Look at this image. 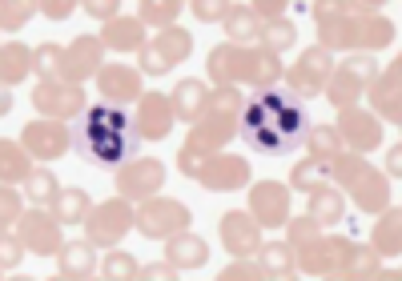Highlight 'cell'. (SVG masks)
<instances>
[{
    "label": "cell",
    "mask_w": 402,
    "mask_h": 281,
    "mask_svg": "<svg viewBox=\"0 0 402 281\" xmlns=\"http://www.w3.org/2000/svg\"><path fill=\"white\" fill-rule=\"evenodd\" d=\"M241 137L253 153L262 157H289L306 145L310 137V117L294 93L282 88H262L241 113Z\"/></svg>",
    "instance_id": "6da1fadb"
},
{
    "label": "cell",
    "mask_w": 402,
    "mask_h": 281,
    "mask_svg": "<svg viewBox=\"0 0 402 281\" xmlns=\"http://www.w3.org/2000/svg\"><path fill=\"white\" fill-rule=\"evenodd\" d=\"M73 149L93 169H117L129 157H137V125L113 101L97 105V109H85L81 121H76Z\"/></svg>",
    "instance_id": "7a4b0ae2"
},
{
    "label": "cell",
    "mask_w": 402,
    "mask_h": 281,
    "mask_svg": "<svg viewBox=\"0 0 402 281\" xmlns=\"http://www.w3.org/2000/svg\"><path fill=\"white\" fill-rule=\"evenodd\" d=\"M169 261L173 265H201L205 261V241L201 237H181L169 245Z\"/></svg>",
    "instance_id": "3957f363"
},
{
    "label": "cell",
    "mask_w": 402,
    "mask_h": 281,
    "mask_svg": "<svg viewBox=\"0 0 402 281\" xmlns=\"http://www.w3.org/2000/svg\"><path fill=\"white\" fill-rule=\"evenodd\" d=\"M61 273H64V277H85V273H88V249H64Z\"/></svg>",
    "instance_id": "277c9868"
},
{
    "label": "cell",
    "mask_w": 402,
    "mask_h": 281,
    "mask_svg": "<svg viewBox=\"0 0 402 281\" xmlns=\"http://www.w3.org/2000/svg\"><path fill=\"white\" fill-rule=\"evenodd\" d=\"M85 205H88V197L81 193V189H73V193H61V217H64V221H81V217H85Z\"/></svg>",
    "instance_id": "5b68a950"
},
{
    "label": "cell",
    "mask_w": 402,
    "mask_h": 281,
    "mask_svg": "<svg viewBox=\"0 0 402 281\" xmlns=\"http://www.w3.org/2000/svg\"><path fill=\"white\" fill-rule=\"evenodd\" d=\"M137 273V261L125 253H113V257H105V277H133Z\"/></svg>",
    "instance_id": "8992f818"
},
{
    "label": "cell",
    "mask_w": 402,
    "mask_h": 281,
    "mask_svg": "<svg viewBox=\"0 0 402 281\" xmlns=\"http://www.w3.org/2000/svg\"><path fill=\"white\" fill-rule=\"evenodd\" d=\"M161 49L169 52V61H181V57H189V37H185V33H173V37L165 33V37H161Z\"/></svg>",
    "instance_id": "52a82bcc"
},
{
    "label": "cell",
    "mask_w": 402,
    "mask_h": 281,
    "mask_svg": "<svg viewBox=\"0 0 402 281\" xmlns=\"http://www.w3.org/2000/svg\"><path fill=\"white\" fill-rule=\"evenodd\" d=\"M193 16H197V21H217L222 8H217V4H193Z\"/></svg>",
    "instance_id": "ba28073f"
},
{
    "label": "cell",
    "mask_w": 402,
    "mask_h": 281,
    "mask_svg": "<svg viewBox=\"0 0 402 281\" xmlns=\"http://www.w3.org/2000/svg\"><path fill=\"white\" fill-rule=\"evenodd\" d=\"M177 13H181V8H177V4H169V8H149L145 16H149V21H173Z\"/></svg>",
    "instance_id": "9c48e42d"
},
{
    "label": "cell",
    "mask_w": 402,
    "mask_h": 281,
    "mask_svg": "<svg viewBox=\"0 0 402 281\" xmlns=\"http://www.w3.org/2000/svg\"><path fill=\"white\" fill-rule=\"evenodd\" d=\"M88 13L97 16V21H109V16L117 13V4H88Z\"/></svg>",
    "instance_id": "30bf717a"
},
{
    "label": "cell",
    "mask_w": 402,
    "mask_h": 281,
    "mask_svg": "<svg viewBox=\"0 0 402 281\" xmlns=\"http://www.w3.org/2000/svg\"><path fill=\"white\" fill-rule=\"evenodd\" d=\"M145 273H149V277H177V269H169L161 261V265H145Z\"/></svg>",
    "instance_id": "8fae6325"
},
{
    "label": "cell",
    "mask_w": 402,
    "mask_h": 281,
    "mask_svg": "<svg viewBox=\"0 0 402 281\" xmlns=\"http://www.w3.org/2000/svg\"><path fill=\"white\" fill-rule=\"evenodd\" d=\"M16 205H21V201H16V193H8V189H4V217H16Z\"/></svg>",
    "instance_id": "7c38bea8"
},
{
    "label": "cell",
    "mask_w": 402,
    "mask_h": 281,
    "mask_svg": "<svg viewBox=\"0 0 402 281\" xmlns=\"http://www.w3.org/2000/svg\"><path fill=\"white\" fill-rule=\"evenodd\" d=\"M253 13H262V16H274V13H282V4H258Z\"/></svg>",
    "instance_id": "4fadbf2b"
}]
</instances>
